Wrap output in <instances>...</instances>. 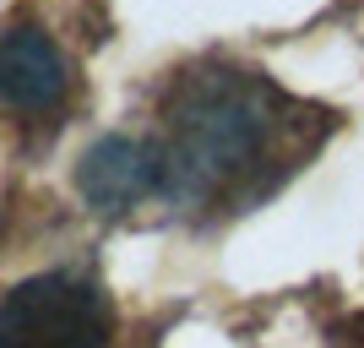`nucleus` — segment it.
<instances>
[{
	"label": "nucleus",
	"instance_id": "1",
	"mask_svg": "<svg viewBox=\"0 0 364 348\" xmlns=\"http://www.w3.org/2000/svg\"><path fill=\"white\" fill-rule=\"evenodd\" d=\"M332 131L326 109H310L250 71H218L180 88L158 169L180 207H250L283 185V174Z\"/></svg>",
	"mask_w": 364,
	"mask_h": 348
},
{
	"label": "nucleus",
	"instance_id": "2",
	"mask_svg": "<svg viewBox=\"0 0 364 348\" xmlns=\"http://www.w3.org/2000/svg\"><path fill=\"white\" fill-rule=\"evenodd\" d=\"M0 348H109V300L87 278L38 273L0 300Z\"/></svg>",
	"mask_w": 364,
	"mask_h": 348
},
{
	"label": "nucleus",
	"instance_id": "3",
	"mask_svg": "<svg viewBox=\"0 0 364 348\" xmlns=\"http://www.w3.org/2000/svg\"><path fill=\"white\" fill-rule=\"evenodd\" d=\"M76 185L82 196L98 212H125L136 207L147 191L164 185V169H158V147L131 137H104L82 152V169H76Z\"/></svg>",
	"mask_w": 364,
	"mask_h": 348
},
{
	"label": "nucleus",
	"instance_id": "4",
	"mask_svg": "<svg viewBox=\"0 0 364 348\" xmlns=\"http://www.w3.org/2000/svg\"><path fill=\"white\" fill-rule=\"evenodd\" d=\"M65 93V55L44 28H11L0 38V104L44 115Z\"/></svg>",
	"mask_w": 364,
	"mask_h": 348
}]
</instances>
